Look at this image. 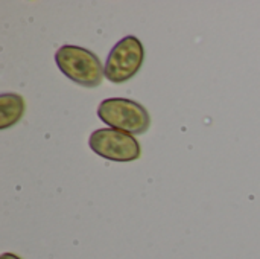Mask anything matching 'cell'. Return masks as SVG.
Wrapping results in <instances>:
<instances>
[{"label":"cell","mask_w":260,"mask_h":259,"mask_svg":"<svg viewBox=\"0 0 260 259\" xmlns=\"http://www.w3.org/2000/svg\"><path fill=\"white\" fill-rule=\"evenodd\" d=\"M55 61L70 81L87 89L99 87L105 76V66H102L99 56L76 44L61 46L55 53Z\"/></svg>","instance_id":"1"},{"label":"cell","mask_w":260,"mask_h":259,"mask_svg":"<svg viewBox=\"0 0 260 259\" xmlns=\"http://www.w3.org/2000/svg\"><path fill=\"white\" fill-rule=\"evenodd\" d=\"M99 119L110 128L139 136L148 131L151 118L148 110L137 101L128 98H108L98 107Z\"/></svg>","instance_id":"2"},{"label":"cell","mask_w":260,"mask_h":259,"mask_svg":"<svg viewBox=\"0 0 260 259\" xmlns=\"http://www.w3.org/2000/svg\"><path fill=\"white\" fill-rule=\"evenodd\" d=\"M145 60V47L142 41L128 35L117 41L110 50L105 63V78L113 84H122L134 78Z\"/></svg>","instance_id":"3"},{"label":"cell","mask_w":260,"mask_h":259,"mask_svg":"<svg viewBox=\"0 0 260 259\" xmlns=\"http://www.w3.org/2000/svg\"><path fill=\"white\" fill-rule=\"evenodd\" d=\"M88 145L93 153L113 162H134L142 154L140 143L133 134L114 128L94 130Z\"/></svg>","instance_id":"4"},{"label":"cell","mask_w":260,"mask_h":259,"mask_svg":"<svg viewBox=\"0 0 260 259\" xmlns=\"http://www.w3.org/2000/svg\"><path fill=\"white\" fill-rule=\"evenodd\" d=\"M24 99L18 93L0 95V130L15 125L24 114Z\"/></svg>","instance_id":"5"},{"label":"cell","mask_w":260,"mask_h":259,"mask_svg":"<svg viewBox=\"0 0 260 259\" xmlns=\"http://www.w3.org/2000/svg\"><path fill=\"white\" fill-rule=\"evenodd\" d=\"M0 259H21V258H20V256H17V255H14V253L6 252V253H2V255H0Z\"/></svg>","instance_id":"6"}]
</instances>
